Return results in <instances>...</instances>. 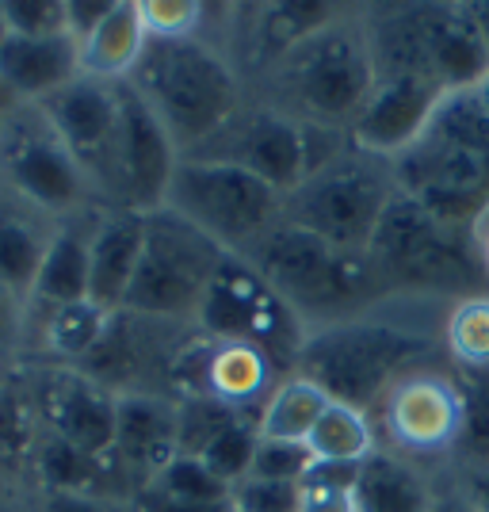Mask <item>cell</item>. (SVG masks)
Listing matches in <instances>:
<instances>
[{"label":"cell","instance_id":"cell-1","mask_svg":"<svg viewBox=\"0 0 489 512\" xmlns=\"http://www.w3.org/2000/svg\"><path fill=\"white\" fill-rule=\"evenodd\" d=\"M398 192L470 234L489 211V111L478 92H447L421 142L394 161Z\"/></svg>","mask_w":489,"mask_h":512},{"label":"cell","instance_id":"cell-2","mask_svg":"<svg viewBox=\"0 0 489 512\" xmlns=\"http://www.w3.org/2000/svg\"><path fill=\"white\" fill-rule=\"evenodd\" d=\"M130 88L153 107L176 146H203L237 119V81L230 65L195 39H149Z\"/></svg>","mask_w":489,"mask_h":512},{"label":"cell","instance_id":"cell-3","mask_svg":"<svg viewBox=\"0 0 489 512\" xmlns=\"http://www.w3.org/2000/svg\"><path fill=\"white\" fill-rule=\"evenodd\" d=\"M425 352L428 341L421 333L375 321H348L310 337L298 348V360L302 375L314 379L333 402L367 413L390 379Z\"/></svg>","mask_w":489,"mask_h":512},{"label":"cell","instance_id":"cell-4","mask_svg":"<svg viewBox=\"0 0 489 512\" xmlns=\"http://www.w3.org/2000/svg\"><path fill=\"white\" fill-rule=\"evenodd\" d=\"M165 207L218 245H253L272 230L279 192L230 161L192 157L176 165Z\"/></svg>","mask_w":489,"mask_h":512},{"label":"cell","instance_id":"cell-5","mask_svg":"<svg viewBox=\"0 0 489 512\" xmlns=\"http://www.w3.org/2000/svg\"><path fill=\"white\" fill-rule=\"evenodd\" d=\"M226 249L211 241L180 214L157 211L146 218V249L138 276L130 283L127 310L184 318L199 314V302L211 287Z\"/></svg>","mask_w":489,"mask_h":512},{"label":"cell","instance_id":"cell-6","mask_svg":"<svg viewBox=\"0 0 489 512\" xmlns=\"http://www.w3.org/2000/svg\"><path fill=\"white\" fill-rule=\"evenodd\" d=\"M390 195L394 188L371 161L344 153L337 165L314 172L287 195V222L341 253H367Z\"/></svg>","mask_w":489,"mask_h":512},{"label":"cell","instance_id":"cell-7","mask_svg":"<svg viewBox=\"0 0 489 512\" xmlns=\"http://www.w3.org/2000/svg\"><path fill=\"white\" fill-rule=\"evenodd\" d=\"M367 253H341L329 241L283 222L253 241V268L287 306L325 310L360 295Z\"/></svg>","mask_w":489,"mask_h":512},{"label":"cell","instance_id":"cell-8","mask_svg":"<svg viewBox=\"0 0 489 512\" xmlns=\"http://www.w3.org/2000/svg\"><path fill=\"white\" fill-rule=\"evenodd\" d=\"M470 234L451 230L405 192H394L375 237L367 245L371 264L405 283L428 287H467L474 279V260L467 253Z\"/></svg>","mask_w":489,"mask_h":512},{"label":"cell","instance_id":"cell-9","mask_svg":"<svg viewBox=\"0 0 489 512\" xmlns=\"http://www.w3.org/2000/svg\"><path fill=\"white\" fill-rule=\"evenodd\" d=\"M291 81L302 107L325 123H356L379 85L375 54L348 31L325 27L291 54Z\"/></svg>","mask_w":489,"mask_h":512},{"label":"cell","instance_id":"cell-10","mask_svg":"<svg viewBox=\"0 0 489 512\" xmlns=\"http://www.w3.org/2000/svg\"><path fill=\"white\" fill-rule=\"evenodd\" d=\"M199 325L226 344L276 352V344L291 337V310L249 260L226 253L199 302Z\"/></svg>","mask_w":489,"mask_h":512},{"label":"cell","instance_id":"cell-11","mask_svg":"<svg viewBox=\"0 0 489 512\" xmlns=\"http://www.w3.org/2000/svg\"><path fill=\"white\" fill-rule=\"evenodd\" d=\"M119 96V127L111 142V165L127 192L130 211L157 214L169 203L172 176H176V142L153 107L130 85L115 88Z\"/></svg>","mask_w":489,"mask_h":512},{"label":"cell","instance_id":"cell-12","mask_svg":"<svg viewBox=\"0 0 489 512\" xmlns=\"http://www.w3.org/2000/svg\"><path fill=\"white\" fill-rule=\"evenodd\" d=\"M444 96L432 77H379L360 119L352 123V142L367 157L398 161L413 142H421Z\"/></svg>","mask_w":489,"mask_h":512},{"label":"cell","instance_id":"cell-13","mask_svg":"<svg viewBox=\"0 0 489 512\" xmlns=\"http://www.w3.org/2000/svg\"><path fill=\"white\" fill-rule=\"evenodd\" d=\"M230 134V153L214 161H230L237 169L253 172L279 195H291L306 180V153H302V127L276 111H256L241 123L222 130Z\"/></svg>","mask_w":489,"mask_h":512},{"label":"cell","instance_id":"cell-14","mask_svg":"<svg viewBox=\"0 0 489 512\" xmlns=\"http://www.w3.org/2000/svg\"><path fill=\"white\" fill-rule=\"evenodd\" d=\"M46 123L62 138V146L77 165H100L111 157V142H115V127H119V96L115 88L100 85L92 77H77L73 85L54 92L43 100Z\"/></svg>","mask_w":489,"mask_h":512},{"label":"cell","instance_id":"cell-15","mask_svg":"<svg viewBox=\"0 0 489 512\" xmlns=\"http://www.w3.org/2000/svg\"><path fill=\"white\" fill-rule=\"evenodd\" d=\"M425 62L444 92H474L489 73V50L470 16V4H432L421 8Z\"/></svg>","mask_w":489,"mask_h":512},{"label":"cell","instance_id":"cell-16","mask_svg":"<svg viewBox=\"0 0 489 512\" xmlns=\"http://www.w3.org/2000/svg\"><path fill=\"white\" fill-rule=\"evenodd\" d=\"M4 169L31 203L50 207V211L73 207L81 199V188H85L77 157L65 150L62 138L50 130V123H46V130H16V138L4 150Z\"/></svg>","mask_w":489,"mask_h":512},{"label":"cell","instance_id":"cell-17","mask_svg":"<svg viewBox=\"0 0 489 512\" xmlns=\"http://www.w3.org/2000/svg\"><path fill=\"white\" fill-rule=\"evenodd\" d=\"M386 421L409 451H436L463 432V394L444 379L413 375L390 394Z\"/></svg>","mask_w":489,"mask_h":512},{"label":"cell","instance_id":"cell-18","mask_svg":"<svg viewBox=\"0 0 489 512\" xmlns=\"http://www.w3.org/2000/svg\"><path fill=\"white\" fill-rule=\"evenodd\" d=\"M46 421L54 436L73 444L85 455H111L115 451V425H119V398H111L104 386L58 375L43 390Z\"/></svg>","mask_w":489,"mask_h":512},{"label":"cell","instance_id":"cell-19","mask_svg":"<svg viewBox=\"0 0 489 512\" xmlns=\"http://www.w3.org/2000/svg\"><path fill=\"white\" fill-rule=\"evenodd\" d=\"M146 218L149 214L127 211L111 214L96 226L88 245V299L115 314L127 306L130 283L138 276L142 249H146Z\"/></svg>","mask_w":489,"mask_h":512},{"label":"cell","instance_id":"cell-20","mask_svg":"<svg viewBox=\"0 0 489 512\" xmlns=\"http://www.w3.org/2000/svg\"><path fill=\"white\" fill-rule=\"evenodd\" d=\"M77 77H81V43L73 35H54V39L8 35V43L0 46V85L16 96L50 100Z\"/></svg>","mask_w":489,"mask_h":512},{"label":"cell","instance_id":"cell-21","mask_svg":"<svg viewBox=\"0 0 489 512\" xmlns=\"http://www.w3.org/2000/svg\"><path fill=\"white\" fill-rule=\"evenodd\" d=\"M111 455L127 467L146 470L153 482L176 459V413L146 394L119 398V425H115Z\"/></svg>","mask_w":489,"mask_h":512},{"label":"cell","instance_id":"cell-22","mask_svg":"<svg viewBox=\"0 0 489 512\" xmlns=\"http://www.w3.org/2000/svg\"><path fill=\"white\" fill-rule=\"evenodd\" d=\"M146 46H149V31L146 23H142L138 4L115 0V8L107 12V20L81 43V73H88L92 81L127 77V73L138 69Z\"/></svg>","mask_w":489,"mask_h":512},{"label":"cell","instance_id":"cell-23","mask_svg":"<svg viewBox=\"0 0 489 512\" xmlns=\"http://www.w3.org/2000/svg\"><path fill=\"white\" fill-rule=\"evenodd\" d=\"M352 505L356 512H428L432 497L421 474H413V467H405L390 455H371L363 459Z\"/></svg>","mask_w":489,"mask_h":512},{"label":"cell","instance_id":"cell-24","mask_svg":"<svg viewBox=\"0 0 489 512\" xmlns=\"http://www.w3.org/2000/svg\"><path fill=\"white\" fill-rule=\"evenodd\" d=\"M329 402L333 398L314 379L295 375V379H287V383H279L272 390V398L264 402L260 417H256V428L268 440H298V444H306L314 425L321 421V413L329 409Z\"/></svg>","mask_w":489,"mask_h":512},{"label":"cell","instance_id":"cell-25","mask_svg":"<svg viewBox=\"0 0 489 512\" xmlns=\"http://www.w3.org/2000/svg\"><path fill=\"white\" fill-rule=\"evenodd\" d=\"M88 245H92V234H81L73 226H65L50 237L31 295L50 302L54 310L88 299Z\"/></svg>","mask_w":489,"mask_h":512},{"label":"cell","instance_id":"cell-26","mask_svg":"<svg viewBox=\"0 0 489 512\" xmlns=\"http://www.w3.org/2000/svg\"><path fill=\"white\" fill-rule=\"evenodd\" d=\"M256 16V46L264 54H295L302 43H310L314 35H321L329 20H333V8L318 4V0H291V4H260L253 8Z\"/></svg>","mask_w":489,"mask_h":512},{"label":"cell","instance_id":"cell-27","mask_svg":"<svg viewBox=\"0 0 489 512\" xmlns=\"http://www.w3.org/2000/svg\"><path fill=\"white\" fill-rule=\"evenodd\" d=\"M268 352H260L253 344H222L218 352L207 356V394L222 398L226 406L241 413L245 402L260 398V390L268 386Z\"/></svg>","mask_w":489,"mask_h":512},{"label":"cell","instance_id":"cell-28","mask_svg":"<svg viewBox=\"0 0 489 512\" xmlns=\"http://www.w3.org/2000/svg\"><path fill=\"white\" fill-rule=\"evenodd\" d=\"M306 448L314 451L318 463H363L375 455V436L367 425V413L341 402H329V409L321 413V421L314 425Z\"/></svg>","mask_w":489,"mask_h":512},{"label":"cell","instance_id":"cell-29","mask_svg":"<svg viewBox=\"0 0 489 512\" xmlns=\"http://www.w3.org/2000/svg\"><path fill=\"white\" fill-rule=\"evenodd\" d=\"M46 241L23 218H0V287L4 291H35V279L43 268Z\"/></svg>","mask_w":489,"mask_h":512},{"label":"cell","instance_id":"cell-30","mask_svg":"<svg viewBox=\"0 0 489 512\" xmlns=\"http://www.w3.org/2000/svg\"><path fill=\"white\" fill-rule=\"evenodd\" d=\"M107 329H111V314H107L104 306H96L92 299H81L54 310L50 329H46V341H50V348L58 356L81 360V356H92L104 344Z\"/></svg>","mask_w":489,"mask_h":512},{"label":"cell","instance_id":"cell-31","mask_svg":"<svg viewBox=\"0 0 489 512\" xmlns=\"http://www.w3.org/2000/svg\"><path fill=\"white\" fill-rule=\"evenodd\" d=\"M104 459L107 455H85L73 444L58 436L46 440L39 451V474L50 486V493H73V497H92V490L104 482Z\"/></svg>","mask_w":489,"mask_h":512},{"label":"cell","instance_id":"cell-32","mask_svg":"<svg viewBox=\"0 0 489 512\" xmlns=\"http://www.w3.org/2000/svg\"><path fill=\"white\" fill-rule=\"evenodd\" d=\"M149 486L172 501H192V505H230L234 497V486H226L199 455H176Z\"/></svg>","mask_w":489,"mask_h":512},{"label":"cell","instance_id":"cell-33","mask_svg":"<svg viewBox=\"0 0 489 512\" xmlns=\"http://www.w3.org/2000/svg\"><path fill=\"white\" fill-rule=\"evenodd\" d=\"M237 417L241 413L214 394H188V402L176 409V455H203Z\"/></svg>","mask_w":489,"mask_h":512},{"label":"cell","instance_id":"cell-34","mask_svg":"<svg viewBox=\"0 0 489 512\" xmlns=\"http://www.w3.org/2000/svg\"><path fill=\"white\" fill-rule=\"evenodd\" d=\"M447 348L467 371L489 367V299H463L447 318Z\"/></svg>","mask_w":489,"mask_h":512},{"label":"cell","instance_id":"cell-35","mask_svg":"<svg viewBox=\"0 0 489 512\" xmlns=\"http://www.w3.org/2000/svg\"><path fill=\"white\" fill-rule=\"evenodd\" d=\"M256 448H260V428H256V421L237 417L226 432H218V436H214V444L203 451L199 459H203V463H207V467H211L226 486H241V482L253 474Z\"/></svg>","mask_w":489,"mask_h":512},{"label":"cell","instance_id":"cell-36","mask_svg":"<svg viewBox=\"0 0 489 512\" xmlns=\"http://www.w3.org/2000/svg\"><path fill=\"white\" fill-rule=\"evenodd\" d=\"M0 16L8 35L20 39H54V35H69V12L65 0H4Z\"/></svg>","mask_w":489,"mask_h":512},{"label":"cell","instance_id":"cell-37","mask_svg":"<svg viewBox=\"0 0 489 512\" xmlns=\"http://www.w3.org/2000/svg\"><path fill=\"white\" fill-rule=\"evenodd\" d=\"M138 12H142V23H146L153 43L192 39L199 23H203V4L199 0H142Z\"/></svg>","mask_w":489,"mask_h":512},{"label":"cell","instance_id":"cell-38","mask_svg":"<svg viewBox=\"0 0 489 512\" xmlns=\"http://www.w3.org/2000/svg\"><path fill=\"white\" fill-rule=\"evenodd\" d=\"M314 467V451L298 440H268L260 436L256 448V463L249 478H264V482H302Z\"/></svg>","mask_w":489,"mask_h":512},{"label":"cell","instance_id":"cell-39","mask_svg":"<svg viewBox=\"0 0 489 512\" xmlns=\"http://www.w3.org/2000/svg\"><path fill=\"white\" fill-rule=\"evenodd\" d=\"M463 394V432L459 440L474 455L489 459V367L486 371H470V379L459 386Z\"/></svg>","mask_w":489,"mask_h":512},{"label":"cell","instance_id":"cell-40","mask_svg":"<svg viewBox=\"0 0 489 512\" xmlns=\"http://www.w3.org/2000/svg\"><path fill=\"white\" fill-rule=\"evenodd\" d=\"M230 505L237 512H302V482L245 478L241 486H234Z\"/></svg>","mask_w":489,"mask_h":512},{"label":"cell","instance_id":"cell-41","mask_svg":"<svg viewBox=\"0 0 489 512\" xmlns=\"http://www.w3.org/2000/svg\"><path fill=\"white\" fill-rule=\"evenodd\" d=\"M31 444V425H27V413H23V402L0 386V459H20Z\"/></svg>","mask_w":489,"mask_h":512},{"label":"cell","instance_id":"cell-42","mask_svg":"<svg viewBox=\"0 0 489 512\" xmlns=\"http://www.w3.org/2000/svg\"><path fill=\"white\" fill-rule=\"evenodd\" d=\"M115 8V0H65V12H69V35L77 43H85L88 35L107 20V12Z\"/></svg>","mask_w":489,"mask_h":512},{"label":"cell","instance_id":"cell-43","mask_svg":"<svg viewBox=\"0 0 489 512\" xmlns=\"http://www.w3.org/2000/svg\"><path fill=\"white\" fill-rule=\"evenodd\" d=\"M138 509L142 512H234V505H192V501H172L153 486L138 493Z\"/></svg>","mask_w":489,"mask_h":512},{"label":"cell","instance_id":"cell-44","mask_svg":"<svg viewBox=\"0 0 489 512\" xmlns=\"http://www.w3.org/2000/svg\"><path fill=\"white\" fill-rule=\"evenodd\" d=\"M302 512H356L352 493L321 490V486H302Z\"/></svg>","mask_w":489,"mask_h":512},{"label":"cell","instance_id":"cell-45","mask_svg":"<svg viewBox=\"0 0 489 512\" xmlns=\"http://www.w3.org/2000/svg\"><path fill=\"white\" fill-rule=\"evenodd\" d=\"M43 512H111L96 497H73V493H50Z\"/></svg>","mask_w":489,"mask_h":512},{"label":"cell","instance_id":"cell-46","mask_svg":"<svg viewBox=\"0 0 489 512\" xmlns=\"http://www.w3.org/2000/svg\"><path fill=\"white\" fill-rule=\"evenodd\" d=\"M467 501H470V509H474V512H489V467L474 474Z\"/></svg>","mask_w":489,"mask_h":512},{"label":"cell","instance_id":"cell-47","mask_svg":"<svg viewBox=\"0 0 489 512\" xmlns=\"http://www.w3.org/2000/svg\"><path fill=\"white\" fill-rule=\"evenodd\" d=\"M470 16L478 23V35H482V43L489 50V0H478V4H470Z\"/></svg>","mask_w":489,"mask_h":512},{"label":"cell","instance_id":"cell-48","mask_svg":"<svg viewBox=\"0 0 489 512\" xmlns=\"http://www.w3.org/2000/svg\"><path fill=\"white\" fill-rule=\"evenodd\" d=\"M428 512H474V509H470L467 497H436L428 505Z\"/></svg>","mask_w":489,"mask_h":512},{"label":"cell","instance_id":"cell-49","mask_svg":"<svg viewBox=\"0 0 489 512\" xmlns=\"http://www.w3.org/2000/svg\"><path fill=\"white\" fill-rule=\"evenodd\" d=\"M474 92H478V100H482V107L489 111V73H486V81H482V85L474 88Z\"/></svg>","mask_w":489,"mask_h":512},{"label":"cell","instance_id":"cell-50","mask_svg":"<svg viewBox=\"0 0 489 512\" xmlns=\"http://www.w3.org/2000/svg\"><path fill=\"white\" fill-rule=\"evenodd\" d=\"M4 291V287H0ZM4 325H8V310H4V299H0V337H4Z\"/></svg>","mask_w":489,"mask_h":512},{"label":"cell","instance_id":"cell-51","mask_svg":"<svg viewBox=\"0 0 489 512\" xmlns=\"http://www.w3.org/2000/svg\"><path fill=\"white\" fill-rule=\"evenodd\" d=\"M8 43V27H4V16H0V46Z\"/></svg>","mask_w":489,"mask_h":512},{"label":"cell","instance_id":"cell-52","mask_svg":"<svg viewBox=\"0 0 489 512\" xmlns=\"http://www.w3.org/2000/svg\"><path fill=\"white\" fill-rule=\"evenodd\" d=\"M486 268H489V237H486Z\"/></svg>","mask_w":489,"mask_h":512},{"label":"cell","instance_id":"cell-53","mask_svg":"<svg viewBox=\"0 0 489 512\" xmlns=\"http://www.w3.org/2000/svg\"><path fill=\"white\" fill-rule=\"evenodd\" d=\"M0 92H4V85H0Z\"/></svg>","mask_w":489,"mask_h":512},{"label":"cell","instance_id":"cell-54","mask_svg":"<svg viewBox=\"0 0 489 512\" xmlns=\"http://www.w3.org/2000/svg\"><path fill=\"white\" fill-rule=\"evenodd\" d=\"M0 512H4V509H0Z\"/></svg>","mask_w":489,"mask_h":512},{"label":"cell","instance_id":"cell-55","mask_svg":"<svg viewBox=\"0 0 489 512\" xmlns=\"http://www.w3.org/2000/svg\"><path fill=\"white\" fill-rule=\"evenodd\" d=\"M234 512H237V509H234Z\"/></svg>","mask_w":489,"mask_h":512}]
</instances>
